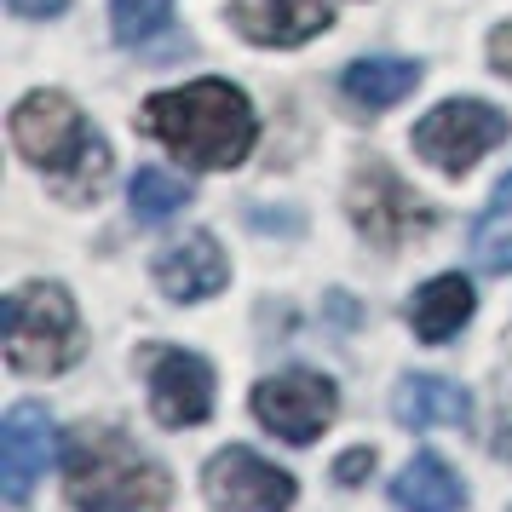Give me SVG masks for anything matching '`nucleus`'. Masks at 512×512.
Wrapping results in <instances>:
<instances>
[{"label":"nucleus","instance_id":"1","mask_svg":"<svg viewBox=\"0 0 512 512\" xmlns=\"http://www.w3.org/2000/svg\"><path fill=\"white\" fill-rule=\"evenodd\" d=\"M139 127L150 139H162L185 167H202V173L242 167L259 133L254 104L231 81H190V87L156 93L139 110Z\"/></svg>","mask_w":512,"mask_h":512},{"label":"nucleus","instance_id":"2","mask_svg":"<svg viewBox=\"0 0 512 512\" xmlns=\"http://www.w3.org/2000/svg\"><path fill=\"white\" fill-rule=\"evenodd\" d=\"M6 133L35 173H47L64 202H98L110 179V144L64 93H29L12 110Z\"/></svg>","mask_w":512,"mask_h":512},{"label":"nucleus","instance_id":"3","mask_svg":"<svg viewBox=\"0 0 512 512\" xmlns=\"http://www.w3.org/2000/svg\"><path fill=\"white\" fill-rule=\"evenodd\" d=\"M75 512H167V472L116 426H81L64 449Z\"/></svg>","mask_w":512,"mask_h":512},{"label":"nucleus","instance_id":"4","mask_svg":"<svg viewBox=\"0 0 512 512\" xmlns=\"http://www.w3.org/2000/svg\"><path fill=\"white\" fill-rule=\"evenodd\" d=\"M6 363L18 374H64L81 357V317L58 282H24L0 305Z\"/></svg>","mask_w":512,"mask_h":512},{"label":"nucleus","instance_id":"5","mask_svg":"<svg viewBox=\"0 0 512 512\" xmlns=\"http://www.w3.org/2000/svg\"><path fill=\"white\" fill-rule=\"evenodd\" d=\"M507 133H512L507 110H495L484 98H449V104H438L415 127V150L438 173L461 179V173H472V167L484 162L495 144H507Z\"/></svg>","mask_w":512,"mask_h":512},{"label":"nucleus","instance_id":"6","mask_svg":"<svg viewBox=\"0 0 512 512\" xmlns=\"http://www.w3.org/2000/svg\"><path fill=\"white\" fill-rule=\"evenodd\" d=\"M346 208H351V219H357V231L369 236L374 248H386V254L403 248L409 236H426L432 225H438V213L426 208L386 162H357L351 167Z\"/></svg>","mask_w":512,"mask_h":512},{"label":"nucleus","instance_id":"7","mask_svg":"<svg viewBox=\"0 0 512 512\" xmlns=\"http://www.w3.org/2000/svg\"><path fill=\"white\" fill-rule=\"evenodd\" d=\"M334 409H340V392L317 369H282L254 386L259 426L277 432L282 443H317L334 426Z\"/></svg>","mask_w":512,"mask_h":512},{"label":"nucleus","instance_id":"8","mask_svg":"<svg viewBox=\"0 0 512 512\" xmlns=\"http://www.w3.org/2000/svg\"><path fill=\"white\" fill-rule=\"evenodd\" d=\"M139 374H144V392H150L156 426L185 432V426H202V420L213 415V369L196 357V351L144 346L139 351Z\"/></svg>","mask_w":512,"mask_h":512},{"label":"nucleus","instance_id":"9","mask_svg":"<svg viewBox=\"0 0 512 512\" xmlns=\"http://www.w3.org/2000/svg\"><path fill=\"white\" fill-rule=\"evenodd\" d=\"M202 489L219 512H288L294 495H300L282 466H271L265 455L242 449V443L213 455L208 472H202Z\"/></svg>","mask_w":512,"mask_h":512},{"label":"nucleus","instance_id":"10","mask_svg":"<svg viewBox=\"0 0 512 512\" xmlns=\"http://www.w3.org/2000/svg\"><path fill=\"white\" fill-rule=\"evenodd\" d=\"M58 455V426L41 403H12V415L0 420V489L6 501H29L35 478Z\"/></svg>","mask_w":512,"mask_h":512},{"label":"nucleus","instance_id":"11","mask_svg":"<svg viewBox=\"0 0 512 512\" xmlns=\"http://www.w3.org/2000/svg\"><path fill=\"white\" fill-rule=\"evenodd\" d=\"M225 282H231V259L213 242V231H196V236H185V242H173L167 254H156V288L179 305L213 300Z\"/></svg>","mask_w":512,"mask_h":512},{"label":"nucleus","instance_id":"12","mask_svg":"<svg viewBox=\"0 0 512 512\" xmlns=\"http://www.w3.org/2000/svg\"><path fill=\"white\" fill-rule=\"evenodd\" d=\"M231 24L254 47H300L334 24L328 0H231Z\"/></svg>","mask_w":512,"mask_h":512},{"label":"nucleus","instance_id":"13","mask_svg":"<svg viewBox=\"0 0 512 512\" xmlns=\"http://www.w3.org/2000/svg\"><path fill=\"white\" fill-rule=\"evenodd\" d=\"M392 415H397V426H409V432L466 426L472 397H466L455 380H443V374H403V380H397V392H392Z\"/></svg>","mask_w":512,"mask_h":512},{"label":"nucleus","instance_id":"14","mask_svg":"<svg viewBox=\"0 0 512 512\" xmlns=\"http://www.w3.org/2000/svg\"><path fill=\"white\" fill-rule=\"evenodd\" d=\"M420 87V64L415 58H357L346 75H340V98L357 116H380L392 110L397 98H409Z\"/></svg>","mask_w":512,"mask_h":512},{"label":"nucleus","instance_id":"15","mask_svg":"<svg viewBox=\"0 0 512 512\" xmlns=\"http://www.w3.org/2000/svg\"><path fill=\"white\" fill-rule=\"evenodd\" d=\"M472 305H478L472 282H466L461 271H443V277H432L415 300H409V328H415L426 346H449V340L466 328Z\"/></svg>","mask_w":512,"mask_h":512},{"label":"nucleus","instance_id":"16","mask_svg":"<svg viewBox=\"0 0 512 512\" xmlns=\"http://www.w3.org/2000/svg\"><path fill=\"white\" fill-rule=\"evenodd\" d=\"M392 501H397V512H461L466 484L443 466V455L420 449L415 461L392 478Z\"/></svg>","mask_w":512,"mask_h":512},{"label":"nucleus","instance_id":"17","mask_svg":"<svg viewBox=\"0 0 512 512\" xmlns=\"http://www.w3.org/2000/svg\"><path fill=\"white\" fill-rule=\"evenodd\" d=\"M127 202H133V219L139 225H162V219L190 208V185L173 179V173H162V167H139L133 185H127Z\"/></svg>","mask_w":512,"mask_h":512},{"label":"nucleus","instance_id":"18","mask_svg":"<svg viewBox=\"0 0 512 512\" xmlns=\"http://www.w3.org/2000/svg\"><path fill=\"white\" fill-rule=\"evenodd\" d=\"M167 24H173V0H116L110 6V29L121 47H150L167 35Z\"/></svg>","mask_w":512,"mask_h":512},{"label":"nucleus","instance_id":"19","mask_svg":"<svg viewBox=\"0 0 512 512\" xmlns=\"http://www.w3.org/2000/svg\"><path fill=\"white\" fill-rule=\"evenodd\" d=\"M472 259L484 271H512V202H495L472 225Z\"/></svg>","mask_w":512,"mask_h":512},{"label":"nucleus","instance_id":"20","mask_svg":"<svg viewBox=\"0 0 512 512\" xmlns=\"http://www.w3.org/2000/svg\"><path fill=\"white\" fill-rule=\"evenodd\" d=\"M369 466H374V449H346V455L334 461V478H340V484H363Z\"/></svg>","mask_w":512,"mask_h":512},{"label":"nucleus","instance_id":"21","mask_svg":"<svg viewBox=\"0 0 512 512\" xmlns=\"http://www.w3.org/2000/svg\"><path fill=\"white\" fill-rule=\"evenodd\" d=\"M489 64H495V75L512 81V24H501L495 35H489Z\"/></svg>","mask_w":512,"mask_h":512},{"label":"nucleus","instance_id":"22","mask_svg":"<svg viewBox=\"0 0 512 512\" xmlns=\"http://www.w3.org/2000/svg\"><path fill=\"white\" fill-rule=\"evenodd\" d=\"M6 6H12L18 18H58L70 0H6Z\"/></svg>","mask_w":512,"mask_h":512},{"label":"nucleus","instance_id":"23","mask_svg":"<svg viewBox=\"0 0 512 512\" xmlns=\"http://www.w3.org/2000/svg\"><path fill=\"white\" fill-rule=\"evenodd\" d=\"M495 449H501V455H507V461H512V426H507V432H501V438H495Z\"/></svg>","mask_w":512,"mask_h":512},{"label":"nucleus","instance_id":"24","mask_svg":"<svg viewBox=\"0 0 512 512\" xmlns=\"http://www.w3.org/2000/svg\"><path fill=\"white\" fill-rule=\"evenodd\" d=\"M495 202H512V173L501 179V190H495Z\"/></svg>","mask_w":512,"mask_h":512}]
</instances>
